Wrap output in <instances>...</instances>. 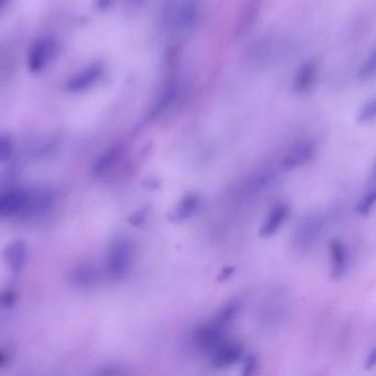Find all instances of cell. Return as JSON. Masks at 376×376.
Instances as JSON below:
<instances>
[{"label": "cell", "mask_w": 376, "mask_h": 376, "mask_svg": "<svg viewBox=\"0 0 376 376\" xmlns=\"http://www.w3.org/2000/svg\"><path fill=\"white\" fill-rule=\"evenodd\" d=\"M325 229L323 216L312 214L300 221L294 227V245L300 252H307L317 243Z\"/></svg>", "instance_id": "cell-1"}, {"label": "cell", "mask_w": 376, "mask_h": 376, "mask_svg": "<svg viewBox=\"0 0 376 376\" xmlns=\"http://www.w3.org/2000/svg\"><path fill=\"white\" fill-rule=\"evenodd\" d=\"M134 247L128 238H118L108 252V269L115 278H121L129 272L133 263Z\"/></svg>", "instance_id": "cell-2"}, {"label": "cell", "mask_w": 376, "mask_h": 376, "mask_svg": "<svg viewBox=\"0 0 376 376\" xmlns=\"http://www.w3.org/2000/svg\"><path fill=\"white\" fill-rule=\"evenodd\" d=\"M29 199L30 191L20 189L8 190L0 199V213L3 216L27 214Z\"/></svg>", "instance_id": "cell-3"}, {"label": "cell", "mask_w": 376, "mask_h": 376, "mask_svg": "<svg viewBox=\"0 0 376 376\" xmlns=\"http://www.w3.org/2000/svg\"><path fill=\"white\" fill-rule=\"evenodd\" d=\"M290 215V207L285 202H279L269 209L268 213L260 225V238H271L281 229Z\"/></svg>", "instance_id": "cell-4"}, {"label": "cell", "mask_w": 376, "mask_h": 376, "mask_svg": "<svg viewBox=\"0 0 376 376\" xmlns=\"http://www.w3.org/2000/svg\"><path fill=\"white\" fill-rule=\"evenodd\" d=\"M329 256H330V276L338 280L344 277L348 273L350 260L349 252L342 240L334 238L329 243Z\"/></svg>", "instance_id": "cell-5"}, {"label": "cell", "mask_w": 376, "mask_h": 376, "mask_svg": "<svg viewBox=\"0 0 376 376\" xmlns=\"http://www.w3.org/2000/svg\"><path fill=\"white\" fill-rule=\"evenodd\" d=\"M225 328L227 327L214 320L211 325H204L197 331L195 341L204 350H215L223 341Z\"/></svg>", "instance_id": "cell-6"}, {"label": "cell", "mask_w": 376, "mask_h": 376, "mask_svg": "<svg viewBox=\"0 0 376 376\" xmlns=\"http://www.w3.org/2000/svg\"><path fill=\"white\" fill-rule=\"evenodd\" d=\"M243 357V347L238 342H222L215 349L213 364L216 368H227L236 364Z\"/></svg>", "instance_id": "cell-7"}, {"label": "cell", "mask_w": 376, "mask_h": 376, "mask_svg": "<svg viewBox=\"0 0 376 376\" xmlns=\"http://www.w3.org/2000/svg\"><path fill=\"white\" fill-rule=\"evenodd\" d=\"M314 156V148L312 145L303 144L297 147L290 150L283 160H281V168L285 171L296 169V168L303 167V164H308Z\"/></svg>", "instance_id": "cell-8"}, {"label": "cell", "mask_w": 376, "mask_h": 376, "mask_svg": "<svg viewBox=\"0 0 376 376\" xmlns=\"http://www.w3.org/2000/svg\"><path fill=\"white\" fill-rule=\"evenodd\" d=\"M27 247L23 240H17L12 243L8 249L7 258L12 272L19 273L25 265L26 260Z\"/></svg>", "instance_id": "cell-9"}, {"label": "cell", "mask_w": 376, "mask_h": 376, "mask_svg": "<svg viewBox=\"0 0 376 376\" xmlns=\"http://www.w3.org/2000/svg\"><path fill=\"white\" fill-rule=\"evenodd\" d=\"M199 205H200V198L198 195H188L177 205L175 211H173V220L179 222V221L189 218L198 210Z\"/></svg>", "instance_id": "cell-10"}, {"label": "cell", "mask_w": 376, "mask_h": 376, "mask_svg": "<svg viewBox=\"0 0 376 376\" xmlns=\"http://www.w3.org/2000/svg\"><path fill=\"white\" fill-rule=\"evenodd\" d=\"M376 205V187L371 188L368 192H365L362 198L360 199L355 207V212L360 216H368Z\"/></svg>", "instance_id": "cell-11"}, {"label": "cell", "mask_w": 376, "mask_h": 376, "mask_svg": "<svg viewBox=\"0 0 376 376\" xmlns=\"http://www.w3.org/2000/svg\"><path fill=\"white\" fill-rule=\"evenodd\" d=\"M119 151L117 149L110 150L108 153H105L104 156L97 160V164H94V173L95 175H102L105 171H108L114 162L118 158Z\"/></svg>", "instance_id": "cell-12"}, {"label": "cell", "mask_w": 376, "mask_h": 376, "mask_svg": "<svg viewBox=\"0 0 376 376\" xmlns=\"http://www.w3.org/2000/svg\"><path fill=\"white\" fill-rule=\"evenodd\" d=\"M258 368V360L254 357H249L245 360V364H244V375H251L254 373L255 370Z\"/></svg>", "instance_id": "cell-13"}, {"label": "cell", "mask_w": 376, "mask_h": 376, "mask_svg": "<svg viewBox=\"0 0 376 376\" xmlns=\"http://www.w3.org/2000/svg\"><path fill=\"white\" fill-rule=\"evenodd\" d=\"M364 368L366 370H372V368H376V347H374L372 350L370 351L366 360H365Z\"/></svg>", "instance_id": "cell-14"}, {"label": "cell", "mask_w": 376, "mask_h": 376, "mask_svg": "<svg viewBox=\"0 0 376 376\" xmlns=\"http://www.w3.org/2000/svg\"><path fill=\"white\" fill-rule=\"evenodd\" d=\"M145 216H146V211L139 210L135 214H133V216H130L129 222L130 223L134 224V225H139V224H142V221L145 220Z\"/></svg>", "instance_id": "cell-15"}, {"label": "cell", "mask_w": 376, "mask_h": 376, "mask_svg": "<svg viewBox=\"0 0 376 376\" xmlns=\"http://www.w3.org/2000/svg\"><path fill=\"white\" fill-rule=\"evenodd\" d=\"M14 296L12 292H7V294H3V303L5 307H10V305H14Z\"/></svg>", "instance_id": "cell-16"}, {"label": "cell", "mask_w": 376, "mask_h": 376, "mask_svg": "<svg viewBox=\"0 0 376 376\" xmlns=\"http://www.w3.org/2000/svg\"><path fill=\"white\" fill-rule=\"evenodd\" d=\"M233 267H227V268L224 269L223 273L221 275L220 279H227V278L231 276V274H233Z\"/></svg>", "instance_id": "cell-17"}]
</instances>
